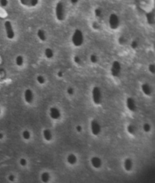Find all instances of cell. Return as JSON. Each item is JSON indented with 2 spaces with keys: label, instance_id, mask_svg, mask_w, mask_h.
<instances>
[{
  "label": "cell",
  "instance_id": "cell-8",
  "mask_svg": "<svg viewBox=\"0 0 155 183\" xmlns=\"http://www.w3.org/2000/svg\"><path fill=\"white\" fill-rule=\"evenodd\" d=\"M61 111L57 107H51L49 109V116L52 120H58L61 118Z\"/></svg>",
  "mask_w": 155,
  "mask_h": 183
},
{
  "label": "cell",
  "instance_id": "cell-31",
  "mask_svg": "<svg viewBox=\"0 0 155 183\" xmlns=\"http://www.w3.org/2000/svg\"><path fill=\"white\" fill-rule=\"evenodd\" d=\"M148 70L151 74H154L155 73V65L154 63L149 64L148 66Z\"/></svg>",
  "mask_w": 155,
  "mask_h": 183
},
{
  "label": "cell",
  "instance_id": "cell-2",
  "mask_svg": "<svg viewBox=\"0 0 155 183\" xmlns=\"http://www.w3.org/2000/svg\"><path fill=\"white\" fill-rule=\"evenodd\" d=\"M92 100H93V103L96 105H99L102 103L103 101V95L102 92L99 87L95 86L92 89Z\"/></svg>",
  "mask_w": 155,
  "mask_h": 183
},
{
  "label": "cell",
  "instance_id": "cell-7",
  "mask_svg": "<svg viewBox=\"0 0 155 183\" xmlns=\"http://www.w3.org/2000/svg\"><path fill=\"white\" fill-rule=\"evenodd\" d=\"M5 32H6V35L7 39H13L15 37V32H14V29H13L12 25L10 21H6L5 22Z\"/></svg>",
  "mask_w": 155,
  "mask_h": 183
},
{
  "label": "cell",
  "instance_id": "cell-21",
  "mask_svg": "<svg viewBox=\"0 0 155 183\" xmlns=\"http://www.w3.org/2000/svg\"><path fill=\"white\" fill-rule=\"evenodd\" d=\"M126 130L129 135L134 136L136 134V128L133 124H129L127 125Z\"/></svg>",
  "mask_w": 155,
  "mask_h": 183
},
{
  "label": "cell",
  "instance_id": "cell-3",
  "mask_svg": "<svg viewBox=\"0 0 155 183\" xmlns=\"http://www.w3.org/2000/svg\"><path fill=\"white\" fill-rule=\"evenodd\" d=\"M55 17L57 20L62 22L65 19V6L63 3L61 1H58L55 5Z\"/></svg>",
  "mask_w": 155,
  "mask_h": 183
},
{
  "label": "cell",
  "instance_id": "cell-22",
  "mask_svg": "<svg viewBox=\"0 0 155 183\" xmlns=\"http://www.w3.org/2000/svg\"><path fill=\"white\" fill-rule=\"evenodd\" d=\"M31 137H32V135H31L30 131L28 130V129H24V130L22 132V137H23L25 140H29L31 139Z\"/></svg>",
  "mask_w": 155,
  "mask_h": 183
},
{
  "label": "cell",
  "instance_id": "cell-16",
  "mask_svg": "<svg viewBox=\"0 0 155 183\" xmlns=\"http://www.w3.org/2000/svg\"><path fill=\"white\" fill-rule=\"evenodd\" d=\"M37 36L38 39L42 42H45L47 39V34H46L45 31L42 29H39L37 32Z\"/></svg>",
  "mask_w": 155,
  "mask_h": 183
},
{
  "label": "cell",
  "instance_id": "cell-30",
  "mask_svg": "<svg viewBox=\"0 0 155 183\" xmlns=\"http://www.w3.org/2000/svg\"><path fill=\"white\" fill-rule=\"evenodd\" d=\"M73 62H74L75 64L79 65L82 64V60H81V57H79L78 55H75L73 57Z\"/></svg>",
  "mask_w": 155,
  "mask_h": 183
},
{
  "label": "cell",
  "instance_id": "cell-33",
  "mask_svg": "<svg viewBox=\"0 0 155 183\" xmlns=\"http://www.w3.org/2000/svg\"><path fill=\"white\" fill-rule=\"evenodd\" d=\"M7 179H8V180L10 181V182H13L16 180V177L14 174H10V175L7 176Z\"/></svg>",
  "mask_w": 155,
  "mask_h": 183
},
{
  "label": "cell",
  "instance_id": "cell-11",
  "mask_svg": "<svg viewBox=\"0 0 155 183\" xmlns=\"http://www.w3.org/2000/svg\"><path fill=\"white\" fill-rule=\"evenodd\" d=\"M126 105L127 109L130 112H134L137 109V105H136V101L132 97H128L126 99Z\"/></svg>",
  "mask_w": 155,
  "mask_h": 183
},
{
  "label": "cell",
  "instance_id": "cell-10",
  "mask_svg": "<svg viewBox=\"0 0 155 183\" xmlns=\"http://www.w3.org/2000/svg\"><path fill=\"white\" fill-rule=\"evenodd\" d=\"M90 163L91 166L95 169H100L103 165V161L99 157L93 156L90 158Z\"/></svg>",
  "mask_w": 155,
  "mask_h": 183
},
{
  "label": "cell",
  "instance_id": "cell-24",
  "mask_svg": "<svg viewBox=\"0 0 155 183\" xmlns=\"http://www.w3.org/2000/svg\"><path fill=\"white\" fill-rule=\"evenodd\" d=\"M142 129H143L144 132L149 133L152 130V125H151V124L148 123V122H146V123L142 125Z\"/></svg>",
  "mask_w": 155,
  "mask_h": 183
},
{
  "label": "cell",
  "instance_id": "cell-29",
  "mask_svg": "<svg viewBox=\"0 0 155 183\" xmlns=\"http://www.w3.org/2000/svg\"><path fill=\"white\" fill-rule=\"evenodd\" d=\"M131 48L133 49H138L139 47V42L137 40H133V41L131 42Z\"/></svg>",
  "mask_w": 155,
  "mask_h": 183
},
{
  "label": "cell",
  "instance_id": "cell-19",
  "mask_svg": "<svg viewBox=\"0 0 155 183\" xmlns=\"http://www.w3.org/2000/svg\"><path fill=\"white\" fill-rule=\"evenodd\" d=\"M15 65L17 66V67H21L24 65V63H25V59H24V57L23 55H17L15 57Z\"/></svg>",
  "mask_w": 155,
  "mask_h": 183
},
{
  "label": "cell",
  "instance_id": "cell-5",
  "mask_svg": "<svg viewBox=\"0 0 155 183\" xmlns=\"http://www.w3.org/2000/svg\"><path fill=\"white\" fill-rule=\"evenodd\" d=\"M111 74L114 77H119L121 72V65L120 62L118 60H115L112 62V65L111 66L110 69Z\"/></svg>",
  "mask_w": 155,
  "mask_h": 183
},
{
  "label": "cell",
  "instance_id": "cell-42",
  "mask_svg": "<svg viewBox=\"0 0 155 183\" xmlns=\"http://www.w3.org/2000/svg\"><path fill=\"white\" fill-rule=\"evenodd\" d=\"M1 114H2V109L1 108H0V115H1Z\"/></svg>",
  "mask_w": 155,
  "mask_h": 183
},
{
  "label": "cell",
  "instance_id": "cell-9",
  "mask_svg": "<svg viewBox=\"0 0 155 183\" xmlns=\"http://www.w3.org/2000/svg\"><path fill=\"white\" fill-rule=\"evenodd\" d=\"M24 100L27 104H32L35 99V94L31 89L27 88L24 91L23 94Z\"/></svg>",
  "mask_w": 155,
  "mask_h": 183
},
{
  "label": "cell",
  "instance_id": "cell-28",
  "mask_svg": "<svg viewBox=\"0 0 155 183\" xmlns=\"http://www.w3.org/2000/svg\"><path fill=\"white\" fill-rule=\"evenodd\" d=\"M19 164L21 167H26L27 165V160L25 157H22L19 160Z\"/></svg>",
  "mask_w": 155,
  "mask_h": 183
},
{
  "label": "cell",
  "instance_id": "cell-36",
  "mask_svg": "<svg viewBox=\"0 0 155 183\" xmlns=\"http://www.w3.org/2000/svg\"><path fill=\"white\" fill-rule=\"evenodd\" d=\"M8 4V0H0V5L1 7H5Z\"/></svg>",
  "mask_w": 155,
  "mask_h": 183
},
{
  "label": "cell",
  "instance_id": "cell-39",
  "mask_svg": "<svg viewBox=\"0 0 155 183\" xmlns=\"http://www.w3.org/2000/svg\"><path fill=\"white\" fill-rule=\"evenodd\" d=\"M57 75H58V77L59 78L63 77V76H64V72H62V71H61V70L58 71V73H57Z\"/></svg>",
  "mask_w": 155,
  "mask_h": 183
},
{
  "label": "cell",
  "instance_id": "cell-15",
  "mask_svg": "<svg viewBox=\"0 0 155 183\" xmlns=\"http://www.w3.org/2000/svg\"><path fill=\"white\" fill-rule=\"evenodd\" d=\"M42 137L46 142H50L53 138V135L51 130L47 128H45L42 130Z\"/></svg>",
  "mask_w": 155,
  "mask_h": 183
},
{
  "label": "cell",
  "instance_id": "cell-38",
  "mask_svg": "<svg viewBox=\"0 0 155 183\" xmlns=\"http://www.w3.org/2000/svg\"><path fill=\"white\" fill-rule=\"evenodd\" d=\"M75 130H76V132H77L78 133L82 132V131H83V127H82V126L80 125V124H78V125H77L76 127H75Z\"/></svg>",
  "mask_w": 155,
  "mask_h": 183
},
{
  "label": "cell",
  "instance_id": "cell-41",
  "mask_svg": "<svg viewBox=\"0 0 155 183\" xmlns=\"http://www.w3.org/2000/svg\"><path fill=\"white\" fill-rule=\"evenodd\" d=\"M4 137H5V135H4V133L2 132H0V140H2L4 139Z\"/></svg>",
  "mask_w": 155,
  "mask_h": 183
},
{
  "label": "cell",
  "instance_id": "cell-20",
  "mask_svg": "<svg viewBox=\"0 0 155 183\" xmlns=\"http://www.w3.org/2000/svg\"><path fill=\"white\" fill-rule=\"evenodd\" d=\"M40 179H41V181L42 182H48L50 180V175L48 172H43V173H42L41 175H40Z\"/></svg>",
  "mask_w": 155,
  "mask_h": 183
},
{
  "label": "cell",
  "instance_id": "cell-1",
  "mask_svg": "<svg viewBox=\"0 0 155 183\" xmlns=\"http://www.w3.org/2000/svg\"><path fill=\"white\" fill-rule=\"evenodd\" d=\"M71 42L76 47H81L84 43V35L82 31L77 29L74 31L71 36Z\"/></svg>",
  "mask_w": 155,
  "mask_h": 183
},
{
  "label": "cell",
  "instance_id": "cell-4",
  "mask_svg": "<svg viewBox=\"0 0 155 183\" xmlns=\"http://www.w3.org/2000/svg\"><path fill=\"white\" fill-rule=\"evenodd\" d=\"M90 129L92 135H94V136H99L101 133V130H102L101 124L99 123L98 120H95V119H93V120L90 121Z\"/></svg>",
  "mask_w": 155,
  "mask_h": 183
},
{
  "label": "cell",
  "instance_id": "cell-18",
  "mask_svg": "<svg viewBox=\"0 0 155 183\" xmlns=\"http://www.w3.org/2000/svg\"><path fill=\"white\" fill-rule=\"evenodd\" d=\"M44 55H45L47 59L50 60L52 58L54 57V51H53V49L47 47L44 51Z\"/></svg>",
  "mask_w": 155,
  "mask_h": 183
},
{
  "label": "cell",
  "instance_id": "cell-6",
  "mask_svg": "<svg viewBox=\"0 0 155 183\" xmlns=\"http://www.w3.org/2000/svg\"><path fill=\"white\" fill-rule=\"evenodd\" d=\"M108 25L113 30H116L119 28L120 26V19L117 14L114 13L111 14L108 18Z\"/></svg>",
  "mask_w": 155,
  "mask_h": 183
},
{
  "label": "cell",
  "instance_id": "cell-25",
  "mask_svg": "<svg viewBox=\"0 0 155 183\" xmlns=\"http://www.w3.org/2000/svg\"><path fill=\"white\" fill-rule=\"evenodd\" d=\"M89 59H90V62L93 64H96L97 62H99V57L95 54H90Z\"/></svg>",
  "mask_w": 155,
  "mask_h": 183
},
{
  "label": "cell",
  "instance_id": "cell-34",
  "mask_svg": "<svg viewBox=\"0 0 155 183\" xmlns=\"http://www.w3.org/2000/svg\"><path fill=\"white\" fill-rule=\"evenodd\" d=\"M39 0H29V6L35 7L38 4Z\"/></svg>",
  "mask_w": 155,
  "mask_h": 183
},
{
  "label": "cell",
  "instance_id": "cell-12",
  "mask_svg": "<svg viewBox=\"0 0 155 183\" xmlns=\"http://www.w3.org/2000/svg\"><path fill=\"white\" fill-rule=\"evenodd\" d=\"M123 167L125 171L131 172L134 168V161L130 157H126L123 160Z\"/></svg>",
  "mask_w": 155,
  "mask_h": 183
},
{
  "label": "cell",
  "instance_id": "cell-40",
  "mask_svg": "<svg viewBox=\"0 0 155 183\" xmlns=\"http://www.w3.org/2000/svg\"><path fill=\"white\" fill-rule=\"evenodd\" d=\"M72 4H76L78 2V0H70Z\"/></svg>",
  "mask_w": 155,
  "mask_h": 183
},
{
  "label": "cell",
  "instance_id": "cell-27",
  "mask_svg": "<svg viewBox=\"0 0 155 183\" xmlns=\"http://www.w3.org/2000/svg\"><path fill=\"white\" fill-rule=\"evenodd\" d=\"M126 42H127V40L126 39V37H125V36H123V35L120 36L119 37V39H118V42H119V45H121V46L126 45Z\"/></svg>",
  "mask_w": 155,
  "mask_h": 183
},
{
  "label": "cell",
  "instance_id": "cell-17",
  "mask_svg": "<svg viewBox=\"0 0 155 183\" xmlns=\"http://www.w3.org/2000/svg\"><path fill=\"white\" fill-rule=\"evenodd\" d=\"M146 19H147V23L149 25H153L155 22V17H154V13L153 12H148L146 14Z\"/></svg>",
  "mask_w": 155,
  "mask_h": 183
},
{
  "label": "cell",
  "instance_id": "cell-26",
  "mask_svg": "<svg viewBox=\"0 0 155 183\" xmlns=\"http://www.w3.org/2000/svg\"><path fill=\"white\" fill-rule=\"evenodd\" d=\"M94 14H95L96 17L101 18L103 16V11L101 8H96L94 10Z\"/></svg>",
  "mask_w": 155,
  "mask_h": 183
},
{
  "label": "cell",
  "instance_id": "cell-35",
  "mask_svg": "<svg viewBox=\"0 0 155 183\" xmlns=\"http://www.w3.org/2000/svg\"><path fill=\"white\" fill-rule=\"evenodd\" d=\"M92 27H93L94 30H97L100 28V25H99V24L97 22H94L92 24Z\"/></svg>",
  "mask_w": 155,
  "mask_h": 183
},
{
  "label": "cell",
  "instance_id": "cell-13",
  "mask_svg": "<svg viewBox=\"0 0 155 183\" xmlns=\"http://www.w3.org/2000/svg\"><path fill=\"white\" fill-rule=\"evenodd\" d=\"M141 92L143 94L147 97L152 96L153 93V89L149 84L148 83H143L141 86Z\"/></svg>",
  "mask_w": 155,
  "mask_h": 183
},
{
  "label": "cell",
  "instance_id": "cell-23",
  "mask_svg": "<svg viewBox=\"0 0 155 183\" xmlns=\"http://www.w3.org/2000/svg\"><path fill=\"white\" fill-rule=\"evenodd\" d=\"M36 81L39 84V85H44V84H45L46 79H45V77L43 75H41V74H39V75H38V76L36 77Z\"/></svg>",
  "mask_w": 155,
  "mask_h": 183
},
{
  "label": "cell",
  "instance_id": "cell-32",
  "mask_svg": "<svg viewBox=\"0 0 155 183\" xmlns=\"http://www.w3.org/2000/svg\"><path fill=\"white\" fill-rule=\"evenodd\" d=\"M66 92H67L68 95H69V96H73L75 94V89L73 87H69L66 89Z\"/></svg>",
  "mask_w": 155,
  "mask_h": 183
},
{
  "label": "cell",
  "instance_id": "cell-14",
  "mask_svg": "<svg viewBox=\"0 0 155 183\" xmlns=\"http://www.w3.org/2000/svg\"><path fill=\"white\" fill-rule=\"evenodd\" d=\"M66 162L70 165H75L78 162V157L75 154L70 153L66 157Z\"/></svg>",
  "mask_w": 155,
  "mask_h": 183
},
{
  "label": "cell",
  "instance_id": "cell-37",
  "mask_svg": "<svg viewBox=\"0 0 155 183\" xmlns=\"http://www.w3.org/2000/svg\"><path fill=\"white\" fill-rule=\"evenodd\" d=\"M20 2L25 6H29V0H20Z\"/></svg>",
  "mask_w": 155,
  "mask_h": 183
}]
</instances>
